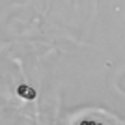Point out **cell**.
<instances>
[{"label": "cell", "instance_id": "cell-1", "mask_svg": "<svg viewBox=\"0 0 125 125\" xmlns=\"http://www.w3.org/2000/svg\"><path fill=\"white\" fill-rule=\"evenodd\" d=\"M17 94L21 95V97H24V99H34V97H36V90L30 88V86H26V84H21V86L17 88Z\"/></svg>", "mask_w": 125, "mask_h": 125}]
</instances>
